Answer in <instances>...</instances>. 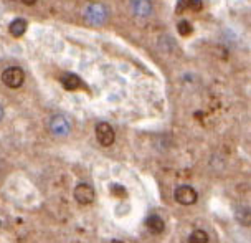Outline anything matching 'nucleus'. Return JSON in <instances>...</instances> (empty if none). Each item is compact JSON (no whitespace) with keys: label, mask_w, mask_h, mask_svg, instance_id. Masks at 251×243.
<instances>
[{"label":"nucleus","mask_w":251,"mask_h":243,"mask_svg":"<svg viewBox=\"0 0 251 243\" xmlns=\"http://www.w3.org/2000/svg\"><path fill=\"white\" fill-rule=\"evenodd\" d=\"M200 8H201V2H200V0H190V7H188V10L199 12Z\"/></svg>","instance_id":"2eb2a0df"},{"label":"nucleus","mask_w":251,"mask_h":243,"mask_svg":"<svg viewBox=\"0 0 251 243\" xmlns=\"http://www.w3.org/2000/svg\"><path fill=\"white\" fill-rule=\"evenodd\" d=\"M8 31H10L13 37H22V35L26 31V22L24 19L13 20L10 24V27H8Z\"/></svg>","instance_id":"6e6552de"},{"label":"nucleus","mask_w":251,"mask_h":243,"mask_svg":"<svg viewBox=\"0 0 251 243\" xmlns=\"http://www.w3.org/2000/svg\"><path fill=\"white\" fill-rule=\"evenodd\" d=\"M24 80H25V73H24V70L19 68V66L7 68L2 73V81L8 88H20L22 84H24Z\"/></svg>","instance_id":"f257e3e1"},{"label":"nucleus","mask_w":251,"mask_h":243,"mask_svg":"<svg viewBox=\"0 0 251 243\" xmlns=\"http://www.w3.org/2000/svg\"><path fill=\"white\" fill-rule=\"evenodd\" d=\"M113 243H123V242H121V240H114Z\"/></svg>","instance_id":"a211bd4d"},{"label":"nucleus","mask_w":251,"mask_h":243,"mask_svg":"<svg viewBox=\"0 0 251 243\" xmlns=\"http://www.w3.org/2000/svg\"><path fill=\"white\" fill-rule=\"evenodd\" d=\"M188 243H208V235L203 230H195L188 238Z\"/></svg>","instance_id":"9b49d317"},{"label":"nucleus","mask_w":251,"mask_h":243,"mask_svg":"<svg viewBox=\"0 0 251 243\" xmlns=\"http://www.w3.org/2000/svg\"><path fill=\"white\" fill-rule=\"evenodd\" d=\"M61 83H63V86L68 89V91H73V89H76L79 84H81V81H79V78L76 75L68 73V75H65L61 78Z\"/></svg>","instance_id":"9d476101"},{"label":"nucleus","mask_w":251,"mask_h":243,"mask_svg":"<svg viewBox=\"0 0 251 243\" xmlns=\"http://www.w3.org/2000/svg\"><path fill=\"white\" fill-rule=\"evenodd\" d=\"M147 227H149V230H151V232L160 233V232L164 230L165 223H164V220L159 217V215H151V217L147 218Z\"/></svg>","instance_id":"1a4fd4ad"},{"label":"nucleus","mask_w":251,"mask_h":243,"mask_svg":"<svg viewBox=\"0 0 251 243\" xmlns=\"http://www.w3.org/2000/svg\"><path fill=\"white\" fill-rule=\"evenodd\" d=\"M111 190H113L114 195L126 197V189H124V187H121V186H113V187H111Z\"/></svg>","instance_id":"4468645a"},{"label":"nucleus","mask_w":251,"mask_h":243,"mask_svg":"<svg viewBox=\"0 0 251 243\" xmlns=\"http://www.w3.org/2000/svg\"><path fill=\"white\" fill-rule=\"evenodd\" d=\"M188 7H190V0H178L177 3V13H182L188 10Z\"/></svg>","instance_id":"ddd939ff"},{"label":"nucleus","mask_w":251,"mask_h":243,"mask_svg":"<svg viewBox=\"0 0 251 243\" xmlns=\"http://www.w3.org/2000/svg\"><path fill=\"white\" fill-rule=\"evenodd\" d=\"M50 128L56 136H65V134L70 133V123H68V119L63 118V116H55V118L51 119Z\"/></svg>","instance_id":"423d86ee"},{"label":"nucleus","mask_w":251,"mask_h":243,"mask_svg":"<svg viewBox=\"0 0 251 243\" xmlns=\"http://www.w3.org/2000/svg\"><path fill=\"white\" fill-rule=\"evenodd\" d=\"M2 116H3V108L0 106V119H2Z\"/></svg>","instance_id":"f3484780"},{"label":"nucleus","mask_w":251,"mask_h":243,"mask_svg":"<svg viewBox=\"0 0 251 243\" xmlns=\"http://www.w3.org/2000/svg\"><path fill=\"white\" fill-rule=\"evenodd\" d=\"M106 8L100 5V3H91L88 8H86V13H84V17H86L88 22H91L94 25H100L102 22L106 20Z\"/></svg>","instance_id":"7ed1b4c3"},{"label":"nucleus","mask_w":251,"mask_h":243,"mask_svg":"<svg viewBox=\"0 0 251 243\" xmlns=\"http://www.w3.org/2000/svg\"><path fill=\"white\" fill-rule=\"evenodd\" d=\"M132 10L136 15H141V17L149 15L152 10L151 0H132Z\"/></svg>","instance_id":"0eeeda50"},{"label":"nucleus","mask_w":251,"mask_h":243,"mask_svg":"<svg viewBox=\"0 0 251 243\" xmlns=\"http://www.w3.org/2000/svg\"><path fill=\"white\" fill-rule=\"evenodd\" d=\"M177 30H178V33H180V35H183V37H187V35H190V33H192V25L188 24L187 20L178 22Z\"/></svg>","instance_id":"f8f14e48"},{"label":"nucleus","mask_w":251,"mask_h":243,"mask_svg":"<svg viewBox=\"0 0 251 243\" xmlns=\"http://www.w3.org/2000/svg\"><path fill=\"white\" fill-rule=\"evenodd\" d=\"M96 137L101 146H111L116 139L114 129L107 123H100L96 126Z\"/></svg>","instance_id":"f03ea898"},{"label":"nucleus","mask_w":251,"mask_h":243,"mask_svg":"<svg viewBox=\"0 0 251 243\" xmlns=\"http://www.w3.org/2000/svg\"><path fill=\"white\" fill-rule=\"evenodd\" d=\"M176 200L180 205H192L197 202V192L190 186H180L176 190Z\"/></svg>","instance_id":"20e7f679"},{"label":"nucleus","mask_w":251,"mask_h":243,"mask_svg":"<svg viewBox=\"0 0 251 243\" xmlns=\"http://www.w3.org/2000/svg\"><path fill=\"white\" fill-rule=\"evenodd\" d=\"M22 2H24L25 5H33V3L37 2V0H22Z\"/></svg>","instance_id":"dca6fc26"},{"label":"nucleus","mask_w":251,"mask_h":243,"mask_svg":"<svg viewBox=\"0 0 251 243\" xmlns=\"http://www.w3.org/2000/svg\"><path fill=\"white\" fill-rule=\"evenodd\" d=\"M75 199L78 204L81 205H88L91 204L94 200V190L91 186H88V184H79V186H76L75 189Z\"/></svg>","instance_id":"39448f33"}]
</instances>
